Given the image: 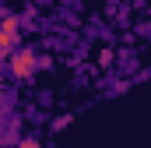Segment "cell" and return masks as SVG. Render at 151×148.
<instances>
[{
  "label": "cell",
  "mask_w": 151,
  "mask_h": 148,
  "mask_svg": "<svg viewBox=\"0 0 151 148\" xmlns=\"http://www.w3.org/2000/svg\"><path fill=\"white\" fill-rule=\"evenodd\" d=\"M67 123H70V113H67V116H56V120L49 123V131H53V134H60V131H63Z\"/></svg>",
  "instance_id": "cell-6"
},
{
  "label": "cell",
  "mask_w": 151,
  "mask_h": 148,
  "mask_svg": "<svg viewBox=\"0 0 151 148\" xmlns=\"http://www.w3.org/2000/svg\"><path fill=\"white\" fill-rule=\"evenodd\" d=\"M4 92H7V85H0V102H4Z\"/></svg>",
  "instance_id": "cell-8"
},
{
  "label": "cell",
  "mask_w": 151,
  "mask_h": 148,
  "mask_svg": "<svg viewBox=\"0 0 151 148\" xmlns=\"http://www.w3.org/2000/svg\"><path fill=\"white\" fill-rule=\"evenodd\" d=\"M4 14H7V11H4V0H0V18H4Z\"/></svg>",
  "instance_id": "cell-9"
},
{
  "label": "cell",
  "mask_w": 151,
  "mask_h": 148,
  "mask_svg": "<svg viewBox=\"0 0 151 148\" xmlns=\"http://www.w3.org/2000/svg\"><path fill=\"white\" fill-rule=\"evenodd\" d=\"M0 85H7V64L0 60Z\"/></svg>",
  "instance_id": "cell-7"
},
{
  "label": "cell",
  "mask_w": 151,
  "mask_h": 148,
  "mask_svg": "<svg viewBox=\"0 0 151 148\" xmlns=\"http://www.w3.org/2000/svg\"><path fill=\"white\" fill-rule=\"evenodd\" d=\"M39 49L35 46H18L14 53H11V60H7V74H11V81H32L39 74Z\"/></svg>",
  "instance_id": "cell-1"
},
{
  "label": "cell",
  "mask_w": 151,
  "mask_h": 148,
  "mask_svg": "<svg viewBox=\"0 0 151 148\" xmlns=\"http://www.w3.org/2000/svg\"><path fill=\"white\" fill-rule=\"evenodd\" d=\"M18 46H21V39H11V36H4V32H0V60L7 64V60H11V53H14Z\"/></svg>",
  "instance_id": "cell-3"
},
{
  "label": "cell",
  "mask_w": 151,
  "mask_h": 148,
  "mask_svg": "<svg viewBox=\"0 0 151 148\" xmlns=\"http://www.w3.org/2000/svg\"><path fill=\"white\" fill-rule=\"evenodd\" d=\"M14 148H42V145H39V138H35V134H25V138H21Z\"/></svg>",
  "instance_id": "cell-5"
},
{
  "label": "cell",
  "mask_w": 151,
  "mask_h": 148,
  "mask_svg": "<svg viewBox=\"0 0 151 148\" xmlns=\"http://www.w3.org/2000/svg\"><path fill=\"white\" fill-rule=\"evenodd\" d=\"M113 60H116L113 49H102V53H99V67H102V71H109V67H113Z\"/></svg>",
  "instance_id": "cell-4"
},
{
  "label": "cell",
  "mask_w": 151,
  "mask_h": 148,
  "mask_svg": "<svg viewBox=\"0 0 151 148\" xmlns=\"http://www.w3.org/2000/svg\"><path fill=\"white\" fill-rule=\"evenodd\" d=\"M0 32H4V36H11V39H21V36H18V32H21V18L7 11V14L0 18Z\"/></svg>",
  "instance_id": "cell-2"
}]
</instances>
